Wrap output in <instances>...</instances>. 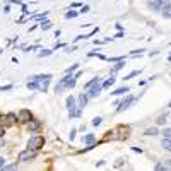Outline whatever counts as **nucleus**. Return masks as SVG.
I'll return each mask as SVG.
<instances>
[{"mask_svg":"<svg viewBox=\"0 0 171 171\" xmlns=\"http://www.w3.org/2000/svg\"><path fill=\"white\" fill-rule=\"evenodd\" d=\"M84 142L87 144V145H94V144H96V135H94V134H87V135H84Z\"/></svg>","mask_w":171,"mask_h":171,"instance_id":"obj_13","label":"nucleus"},{"mask_svg":"<svg viewBox=\"0 0 171 171\" xmlns=\"http://www.w3.org/2000/svg\"><path fill=\"white\" fill-rule=\"evenodd\" d=\"M48 55H51V50H43L40 53V57H48Z\"/></svg>","mask_w":171,"mask_h":171,"instance_id":"obj_30","label":"nucleus"},{"mask_svg":"<svg viewBox=\"0 0 171 171\" xmlns=\"http://www.w3.org/2000/svg\"><path fill=\"white\" fill-rule=\"evenodd\" d=\"M132 150H134V152H142V149H140V147H132Z\"/></svg>","mask_w":171,"mask_h":171,"instance_id":"obj_39","label":"nucleus"},{"mask_svg":"<svg viewBox=\"0 0 171 171\" xmlns=\"http://www.w3.org/2000/svg\"><path fill=\"white\" fill-rule=\"evenodd\" d=\"M75 134H77V130L72 128V132H70V140H74V139H75Z\"/></svg>","mask_w":171,"mask_h":171,"instance_id":"obj_33","label":"nucleus"},{"mask_svg":"<svg viewBox=\"0 0 171 171\" xmlns=\"http://www.w3.org/2000/svg\"><path fill=\"white\" fill-rule=\"evenodd\" d=\"M161 14H163L164 19H171V4H170V2L161 9Z\"/></svg>","mask_w":171,"mask_h":171,"instance_id":"obj_10","label":"nucleus"},{"mask_svg":"<svg viewBox=\"0 0 171 171\" xmlns=\"http://www.w3.org/2000/svg\"><path fill=\"white\" fill-rule=\"evenodd\" d=\"M86 12H89V5H82L81 10H79V14H86Z\"/></svg>","mask_w":171,"mask_h":171,"instance_id":"obj_28","label":"nucleus"},{"mask_svg":"<svg viewBox=\"0 0 171 171\" xmlns=\"http://www.w3.org/2000/svg\"><path fill=\"white\" fill-rule=\"evenodd\" d=\"M144 134H145V135H157V134H159V128H157V127H150V128H147Z\"/></svg>","mask_w":171,"mask_h":171,"instance_id":"obj_17","label":"nucleus"},{"mask_svg":"<svg viewBox=\"0 0 171 171\" xmlns=\"http://www.w3.org/2000/svg\"><path fill=\"white\" fill-rule=\"evenodd\" d=\"M4 166H5V159L0 157V170H4Z\"/></svg>","mask_w":171,"mask_h":171,"instance_id":"obj_34","label":"nucleus"},{"mask_svg":"<svg viewBox=\"0 0 171 171\" xmlns=\"http://www.w3.org/2000/svg\"><path fill=\"white\" fill-rule=\"evenodd\" d=\"M17 118H19L21 123H27L33 120V113L29 111V109H21L19 113H17Z\"/></svg>","mask_w":171,"mask_h":171,"instance_id":"obj_4","label":"nucleus"},{"mask_svg":"<svg viewBox=\"0 0 171 171\" xmlns=\"http://www.w3.org/2000/svg\"><path fill=\"white\" fill-rule=\"evenodd\" d=\"M87 101H89V96L87 94H81L79 98H77V106L79 108H86V104H87Z\"/></svg>","mask_w":171,"mask_h":171,"instance_id":"obj_8","label":"nucleus"},{"mask_svg":"<svg viewBox=\"0 0 171 171\" xmlns=\"http://www.w3.org/2000/svg\"><path fill=\"white\" fill-rule=\"evenodd\" d=\"M27 130L31 132V134H34V132H38L40 130V123L34 122V120H31V122H27Z\"/></svg>","mask_w":171,"mask_h":171,"instance_id":"obj_11","label":"nucleus"},{"mask_svg":"<svg viewBox=\"0 0 171 171\" xmlns=\"http://www.w3.org/2000/svg\"><path fill=\"white\" fill-rule=\"evenodd\" d=\"M125 92H130V87H127V86H123V87H118V89H115L111 94H115V96H122V94H125Z\"/></svg>","mask_w":171,"mask_h":171,"instance_id":"obj_14","label":"nucleus"},{"mask_svg":"<svg viewBox=\"0 0 171 171\" xmlns=\"http://www.w3.org/2000/svg\"><path fill=\"white\" fill-rule=\"evenodd\" d=\"M161 145H163V149H166L168 152H171V139L164 137V139H163V142H161Z\"/></svg>","mask_w":171,"mask_h":171,"instance_id":"obj_15","label":"nucleus"},{"mask_svg":"<svg viewBox=\"0 0 171 171\" xmlns=\"http://www.w3.org/2000/svg\"><path fill=\"white\" fill-rule=\"evenodd\" d=\"M4 134H5V128H4V127L0 125V137H4Z\"/></svg>","mask_w":171,"mask_h":171,"instance_id":"obj_38","label":"nucleus"},{"mask_svg":"<svg viewBox=\"0 0 171 171\" xmlns=\"http://www.w3.org/2000/svg\"><path fill=\"white\" fill-rule=\"evenodd\" d=\"M166 122H168V115L164 113V115H161V116H159V118L156 120V125H164Z\"/></svg>","mask_w":171,"mask_h":171,"instance_id":"obj_19","label":"nucleus"},{"mask_svg":"<svg viewBox=\"0 0 171 171\" xmlns=\"http://www.w3.org/2000/svg\"><path fill=\"white\" fill-rule=\"evenodd\" d=\"M139 74H140V70H134V72H130L125 79H132V77H135V75H139Z\"/></svg>","mask_w":171,"mask_h":171,"instance_id":"obj_26","label":"nucleus"},{"mask_svg":"<svg viewBox=\"0 0 171 171\" xmlns=\"http://www.w3.org/2000/svg\"><path fill=\"white\" fill-rule=\"evenodd\" d=\"M168 60H171V55H170V57H168Z\"/></svg>","mask_w":171,"mask_h":171,"instance_id":"obj_43","label":"nucleus"},{"mask_svg":"<svg viewBox=\"0 0 171 171\" xmlns=\"http://www.w3.org/2000/svg\"><path fill=\"white\" fill-rule=\"evenodd\" d=\"M98 82H101V79H99V77H94V79H91L89 82H86V84H84V91H86V89H89L91 86H94V84H98Z\"/></svg>","mask_w":171,"mask_h":171,"instance_id":"obj_16","label":"nucleus"},{"mask_svg":"<svg viewBox=\"0 0 171 171\" xmlns=\"http://www.w3.org/2000/svg\"><path fill=\"white\" fill-rule=\"evenodd\" d=\"M26 86H27L29 91H36V89H38V81H29Z\"/></svg>","mask_w":171,"mask_h":171,"instance_id":"obj_18","label":"nucleus"},{"mask_svg":"<svg viewBox=\"0 0 171 171\" xmlns=\"http://www.w3.org/2000/svg\"><path fill=\"white\" fill-rule=\"evenodd\" d=\"M161 134H163L164 137H168V139H171V128H168V127H166V128H164L163 132H161Z\"/></svg>","mask_w":171,"mask_h":171,"instance_id":"obj_24","label":"nucleus"},{"mask_svg":"<svg viewBox=\"0 0 171 171\" xmlns=\"http://www.w3.org/2000/svg\"><path fill=\"white\" fill-rule=\"evenodd\" d=\"M156 171H163V170H171V161H164V163H157L154 166Z\"/></svg>","mask_w":171,"mask_h":171,"instance_id":"obj_9","label":"nucleus"},{"mask_svg":"<svg viewBox=\"0 0 171 171\" xmlns=\"http://www.w3.org/2000/svg\"><path fill=\"white\" fill-rule=\"evenodd\" d=\"M12 4H19V5H22V0H10Z\"/></svg>","mask_w":171,"mask_h":171,"instance_id":"obj_40","label":"nucleus"},{"mask_svg":"<svg viewBox=\"0 0 171 171\" xmlns=\"http://www.w3.org/2000/svg\"><path fill=\"white\" fill-rule=\"evenodd\" d=\"M123 36V31H120V33H116L115 36H113V40H115V38H122Z\"/></svg>","mask_w":171,"mask_h":171,"instance_id":"obj_37","label":"nucleus"},{"mask_svg":"<svg viewBox=\"0 0 171 171\" xmlns=\"http://www.w3.org/2000/svg\"><path fill=\"white\" fill-rule=\"evenodd\" d=\"M48 15V12H45V14H40V15H34L33 19H36V21H40V19H45V17H46Z\"/></svg>","mask_w":171,"mask_h":171,"instance_id":"obj_29","label":"nucleus"},{"mask_svg":"<svg viewBox=\"0 0 171 171\" xmlns=\"http://www.w3.org/2000/svg\"><path fill=\"white\" fill-rule=\"evenodd\" d=\"M0 53H4V50H2V48H0Z\"/></svg>","mask_w":171,"mask_h":171,"instance_id":"obj_42","label":"nucleus"},{"mask_svg":"<svg viewBox=\"0 0 171 171\" xmlns=\"http://www.w3.org/2000/svg\"><path fill=\"white\" fill-rule=\"evenodd\" d=\"M109 62H120V60H125V57H111V58H108Z\"/></svg>","mask_w":171,"mask_h":171,"instance_id":"obj_27","label":"nucleus"},{"mask_svg":"<svg viewBox=\"0 0 171 171\" xmlns=\"http://www.w3.org/2000/svg\"><path fill=\"white\" fill-rule=\"evenodd\" d=\"M15 168H17V163H15V164H9V166L5 164V166H4V170H15Z\"/></svg>","mask_w":171,"mask_h":171,"instance_id":"obj_31","label":"nucleus"},{"mask_svg":"<svg viewBox=\"0 0 171 171\" xmlns=\"http://www.w3.org/2000/svg\"><path fill=\"white\" fill-rule=\"evenodd\" d=\"M45 145V139L41 135H36V137H31L29 140H27V147L29 149H33V150H38V149H41Z\"/></svg>","mask_w":171,"mask_h":171,"instance_id":"obj_1","label":"nucleus"},{"mask_svg":"<svg viewBox=\"0 0 171 171\" xmlns=\"http://www.w3.org/2000/svg\"><path fill=\"white\" fill-rule=\"evenodd\" d=\"M40 27L43 29V31H48V29H51V22H50V21H43V22L40 24Z\"/></svg>","mask_w":171,"mask_h":171,"instance_id":"obj_20","label":"nucleus"},{"mask_svg":"<svg viewBox=\"0 0 171 171\" xmlns=\"http://www.w3.org/2000/svg\"><path fill=\"white\" fill-rule=\"evenodd\" d=\"M103 123V118L101 116H96L94 120H92V125H94V127H98V125H101Z\"/></svg>","mask_w":171,"mask_h":171,"instance_id":"obj_23","label":"nucleus"},{"mask_svg":"<svg viewBox=\"0 0 171 171\" xmlns=\"http://www.w3.org/2000/svg\"><path fill=\"white\" fill-rule=\"evenodd\" d=\"M168 4V0H147V7L149 10H154V12H161V9Z\"/></svg>","mask_w":171,"mask_h":171,"instance_id":"obj_3","label":"nucleus"},{"mask_svg":"<svg viewBox=\"0 0 171 171\" xmlns=\"http://www.w3.org/2000/svg\"><path fill=\"white\" fill-rule=\"evenodd\" d=\"M123 67H125V62H123V60L116 62V65H115V67H111V70H109V74H111V75H115L116 72H118V70H122Z\"/></svg>","mask_w":171,"mask_h":171,"instance_id":"obj_12","label":"nucleus"},{"mask_svg":"<svg viewBox=\"0 0 171 171\" xmlns=\"http://www.w3.org/2000/svg\"><path fill=\"white\" fill-rule=\"evenodd\" d=\"M67 79H68V74H65V77L60 79V82L55 86V92H57V94H62L63 89H67Z\"/></svg>","mask_w":171,"mask_h":171,"instance_id":"obj_7","label":"nucleus"},{"mask_svg":"<svg viewBox=\"0 0 171 171\" xmlns=\"http://www.w3.org/2000/svg\"><path fill=\"white\" fill-rule=\"evenodd\" d=\"M116 168H120V166H123V159H118V161H116V164H115Z\"/></svg>","mask_w":171,"mask_h":171,"instance_id":"obj_36","label":"nucleus"},{"mask_svg":"<svg viewBox=\"0 0 171 171\" xmlns=\"http://www.w3.org/2000/svg\"><path fill=\"white\" fill-rule=\"evenodd\" d=\"M135 99H137L135 96H127V98H125L123 101L118 103L120 106L116 108V113H122V111H125V109H128L130 106H132V103H135Z\"/></svg>","mask_w":171,"mask_h":171,"instance_id":"obj_2","label":"nucleus"},{"mask_svg":"<svg viewBox=\"0 0 171 171\" xmlns=\"http://www.w3.org/2000/svg\"><path fill=\"white\" fill-rule=\"evenodd\" d=\"M77 15H79V12H75V10H68V12L65 14L67 19H74V17H77Z\"/></svg>","mask_w":171,"mask_h":171,"instance_id":"obj_22","label":"nucleus"},{"mask_svg":"<svg viewBox=\"0 0 171 171\" xmlns=\"http://www.w3.org/2000/svg\"><path fill=\"white\" fill-rule=\"evenodd\" d=\"M12 87H14L12 84H9V86H2V87H0V91H10Z\"/></svg>","mask_w":171,"mask_h":171,"instance_id":"obj_32","label":"nucleus"},{"mask_svg":"<svg viewBox=\"0 0 171 171\" xmlns=\"http://www.w3.org/2000/svg\"><path fill=\"white\" fill-rule=\"evenodd\" d=\"M4 12H5V14H7V12H10V7L5 5V7H4Z\"/></svg>","mask_w":171,"mask_h":171,"instance_id":"obj_41","label":"nucleus"},{"mask_svg":"<svg viewBox=\"0 0 171 171\" xmlns=\"http://www.w3.org/2000/svg\"><path fill=\"white\" fill-rule=\"evenodd\" d=\"M34 157V150L29 149L27 147L26 150H21L19 152V161H29V159H33Z\"/></svg>","mask_w":171,"mask_h":171,"instance_id":"obj_6","label":"nucleus"},{"mask_svg":"<svg viewBox=\"0 0 171 171\" xmlns=\"http://www.w3.org/2000/svg\"><path fill=\"white\" fill-rule=\"evenodd\" d=\"M113 82H115V75H111V79H108V81H104V82H103V84H101V86H103V89H108L109 86L113 84Z\"/></svg>","mask_w":171,"mask_h":171,"instance_id":"obj_21","label":"nucleus"},{"mask_svg":"<svg viewBox=\"0 0 171 171\" xmlns=\"http://www.w3.org/2000/svg\"><path fill=\"white\" fill-rule=\"evenodd\" d=\"M21 9H22V12H24V14H29V10H27V5H24V4H22V5H21Z\"/></svg>","mask_w":171,"mask_h":171,"instance_id":"obj_35","label":"nucleus"},{"mask_svg":"<svg viewBox=\"0 0 171 171\" xmlns=\"http://www.w3.org/2000/svg\"><path fill=\"white\" fill-rule=\"evenodd\" d=\"M77 68H79V63H75V65H72L70 68H67V70H65V74H72V72L77 70Z\"/></svg>","mask_w":171,"mask_h":171,"instance_id":"obj_25","label":"nucleus"},{"mask_svg":"<svg viewBox=\"0 0 171 171\" xmlns=\"http://www.w3.org/2000/svg\"><path fill=\"white\" fill-rule=\"evenodd\" d=\"M87 91H89V92H87L89 98H96V96H99V94H101V91H103L101 82H98V84H94V86H91Z\"/></svg>","mask_w":171,"mask_h":171,"instance_id":"obj_5","label":"nucleus"}]
</instances>
